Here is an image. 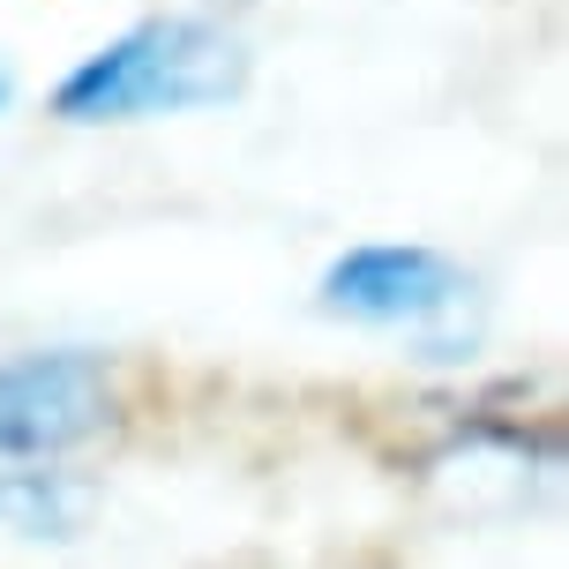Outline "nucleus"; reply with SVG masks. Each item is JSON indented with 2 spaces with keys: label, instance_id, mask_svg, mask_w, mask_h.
Wrapping results in <instances>:
<instances>
[{
  "label": "nucleus",
  "instance_id": "nucleus-1",
  "mask_svg": "<svg viewBox=\"0 0 569 569\" xmlns=\"http://www.w3.org/2000/svg\"><path fill=\"white\" fill-rule=\"evenodd\" d=\"M240 90H248V46L232 30L202 23V16H150L60 76L53 113L76 128H106V120L202 113Z\"/></svg>",
  "mask_w": 569,
  "mask_h": 569
},
{
  "label": "nucleus",
  "instance_id": "nucleus-2",
  "mask_svg": "<svg viewBox=\"0 0 569 569\" xmlns=\"http://www.w3.org/2000/svg\"><path fill=\"white\" fill-rule=\"evenodd\" d=\"M315 300L338 322L420 338V360H457V322L472 315V278L435 248H352L322 270Z\"/></svg>",
  "mask_w": 569,
  "mask_h": 569
},
{
  "label": "nucleus",
  "instance_id": "nucleus-3",
  "mask_svg": "<svg viewBox=\"0 0 569 569\" xmlns=\"http://www.w3.org/2000/svg\"><path fill=\"white\" fill-rule=\"evenodd\" d=\"M113 427V375L90 352L0 360V457H60Z\"/></svg>",
  "mask_w": 569,
  "mask_h": 569
},
{
  "label": "nucleus",
  "instance_id": "nucleus-4",
  "mask_svg": "<svg viewBox=\"0 0 569 569\" xmlns=\"http://www.w3.org/2000/svg\"><path fill=\"white\" fill-rule=\"evenodd\" d=\"M90 495L60 472H0V532L8 540H76Z\"/></svg>",
  "mask_w": 569,
  "mask_h": 569
},
{
  "label": "nucleus",
  "instance_id": "nucleus-5",
  "mask_svg": "<svg viewBox=\"0 0 569 569\" xmlns=\"http://www.w3.org/2000/svg\"><path fill=\"white\" fill-rule=\"evenodd\" d=\"M8 98H16V76H8V68H0V106H8Z\"/></svg>",
  "mask_w": 569,
  "mask_h": 569
},
{
  "label": "nucleus",
  "instance_id": "nucleus-6",
  "mask_svg": "<svg viewBox=\"0 0 569 569\" xmlns=\"http://www.w3.org/2000/svg\"><path fill=\"white\" fill-rule=\"evenodd\" d=\"M226 8H240V0H226Z\"/></svg>",
  "mask_w": 569,
  "mask_h": 569
}]
</instances>
